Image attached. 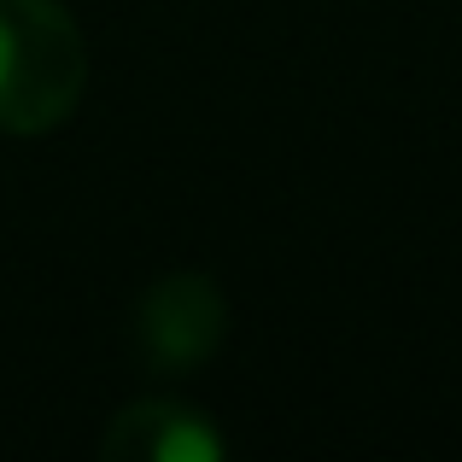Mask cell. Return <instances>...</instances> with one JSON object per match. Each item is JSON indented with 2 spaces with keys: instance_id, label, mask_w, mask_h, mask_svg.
I'll use <instances>...</instances> for the list:
<instances>
[{
  "instance_id": "obj_3",
  "label": "cell",
  "mask_w": 462,
  "mask_h": 462,
  "mask_svg": "<svg viewBox=\"0 0 462 462\" xmlns=\"http://www.w3.org/2000/svg\"><path fill=\"white\" fill-rule=\"evenodd\" d=\"M106 462H217L223 457V433L211 416L176 398H135L124 404L100 433Z\"/></svg>"
},
{
  "instance_id": "obj_1",
  "label": "cell",
  "mask_w": 462,
  "mask_h": 462,
  "mask_svg": "<svg viewBox=\"0 0 462 462\" xmlns=\"http://www.w3.org/2000/svg\"><path fill=\"white\" fill-rule=\"evenodd\" d=\"M88 88V42L59 0H0V129L53 135Z\"/></svg>"
},
{
  "instance_id": "obj_2",
  "label": "cell",
  "mask_w": 462,
  "mask_h": 462,
  "mask_svg": "<svg viewBox=\"0 0 462 462\" xmlns=\"http://www.w3.org/2000/svg\"><path fill=\"white\" fill-rule=\"evenodd\" d=\"M228 339V299L211 275L170 270L135 293L129 351L147 374H193Z\"/></svg>"
}]
</instances>
